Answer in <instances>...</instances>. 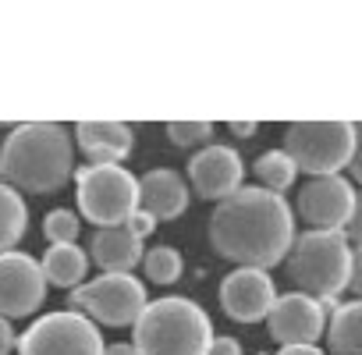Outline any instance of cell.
<instances>
[{
    "mask_svg": "<svg viewBox=\"0 0 362 355\" xmlns=\"http://www.w3.org/2000/svg\"><path fill=\"white\" fill-rule=\"evenodd\" d=\"M206 238L217 256L238 267L267 270L284 263L295 242V214L284 196H274L259 185H242L235 196L217 203Z\"/></svg>",
    "mask_w": 362,
    "mask_h": 355,
    "instance_id": "6da1fadb",
    "label": "cell"
},
{
    "mask_svg": "<svg viewBox=\"0 0 362 355\" xmlns=\"http://www.w3.org/2000/svg\"><path fill=\"white\" fill-rule=\"evenodd\" d=\"M75 174L71 135L54 121H29L8 132L0 146V182L18 196H47Z\"/></svg>",
    "mask_w": 362,
    "mask_h": 355,
    "instance_id": "7a4b0ae2",
    "label": "cell"
},
{
    "mask_svg": "<svg viewBox=\"0 0 362 355\" xmlns=\"http://www.w3.org/2000/svg\"><path fill=\"white\" fill-rule=\"evenodd\" d=\"M132 337L135 355H206L214 323L199 302L167 295L146 302L142 316L132 323Z\"/></svg>",
    "mask_w": 362,
    "mask_h": 355,
    "instance_id": "3957f363",
    "label": "cell"
},
{
    "mask_svg": "<svg viewBox=\"0 0 362 355\" xmlns=\"http://www.w3.org/2000/svg\"><path fill=\"white\" fill-rule=\"evenodd\" d=\"M291 284L323 302L334 298L348 288V270H351V249L341 231H302L295 235L288 256H284Z\"/></svg>",
    "mask_w": 362,
    "mask_h": 355,
    "instance_id": "277c9868",
    "label": "cell"
},
{
    "mask_svg": "<svg viewBox=\"0 0 362 355\" xmlns=\"http://www.w3.org/2000/svg\"><path fill=\"white\" fill-rule=\"evenodd\" d=\"M355 146V124L351 121H291L284 128V153L295 163V170H305L309 178L341 174L348 167Z\"/></svg>",
    "mask_w": 362,
    "mask_h": 355,
    "instance_id": "5b68a950",
    "label": "cell"
},
{
    "mask_svg": "<svg viewBox=\"0 0 362 355\" xmlns=\"http://www.w3.org/2000/svg\"><path fill=\"white\" fill-rule=\"evenodd\" d=\"M78 210L100 228H121L139 210V178L121 163H89L75 170Z\"/></svg>",
    "mask_w": 362,
    "mask_h": 355,
    "instance_id": "8992f818",
    "label": "cell"
},
{
    "mask_svg": "<svg viewBox=\"0 0 362 355\" xmlns=\"http://www.w3.org/2000/svg\"><path fill=\"white\" fill-rule=\"evenodd\" d=\"M146 302H149L146 284L135 274H100L78 284L68 298L71 313L82 309V316H93L96 323L107 327H132L142 316Z\"/></svg>",
    "mask_w": 362,
    "mask_h": 355,
    "instance_id": "52a82bcc",
    "label": "cell"
},
{
    "mask_svg": "<svg viewBox=\"0 0 362 355\" xmlns=\"http://www.w3.org/2000/svg\"><path fill=\"white\" fill-rule=\"evenodd\" d=\"M100 327L82 313H47L22 337L18 355H103Z\"/></svg>",
    "mask_w": 362,
    "mask_h": 355,
    "instance_id": "ba28073f",
    "label": "cell"
},
{
    "mask_svg": "<svg viewBox=\"0 0 362 355\" xmlns=\"http://www.w3.org/2000/svg\"><path fill=\"white\" fill-rule=\"evenodd\" d=\"M351 206H355L351 182H344L341 174H327V178H309L298 189L295 214L309 224V231H344Z\"/></svg>",
    "mask_w": 362,
    "mask_h": 355,
    "instance_id": "9c48e42d",
    "label": "cell"
},
{
    "mask_svg": "<svg viewBox=\"0 0 362 355\" xmlns=\"http://www.w3.org/2000/svg\"><path fill=\"white\" fill-rule=\"evenodd\" d=\"M267 330L281 348H305L323 337L327 313L320 309L316 298H309L302 291H288V295L274 298V305L267 313Z\"/></svg>",
    "mask_w": 362,
    "mask_h": 355,
    "instance_id": "30bf717a",
    "label": "cell"
},
{
    "mask_svg": "<svg viewBox=\"0 0 362 355\" xmlns=\"http://www.w3.org/2000/svg\"><path fill=\"white\" fill-rule=\"evenodd\" d=\"M47 277L29 252H0V316L18 320L43 305Z\"/></svg>",
    "mask_w": 362,
    "mask_h": 355,
    "instance_id": "8fae6325",
    "label": "cell"
},
{
    "mask_svg": "<svg viewBox=\"0 0 362 355\" xmlns=\"http://www.w3.org/2000/svg\"><path fill=\"white\" fill-rule=\"evenodd\" d=\"M242 178H245V163L238 156V149L210 142L203 146L196 156H189V182L199 192V199H228L242 189Z\"/></svg>",
    "mask_w": 362,
    "mask_h": 355,
    "instance_id": "7c38bea8",
    "label": "cell"
},
{
    "mask_svg": "<svg viewBox=\"0 0 362 355\" xmlns=\"http://www.w3.org/2000/svg\"><path fill=\"white\" fill-rule=\"evenodd\" d=\"M277 298V288L270 281L267 270H252V267H238L221 281V305L231 320L238 323H256L267 320L270 305Z\"/></svg>",
    "mask_w": 362,
    "mask_h": 355,
    "instance_id": "4fadbf2b",
    "label": "cell"
},
{
    "mask_svg": "<svg viewBox=\"0 0 362 355\" xmlns=\"http://www.w3.org/2000/svg\"><path fill=\"white\" fill-rule=\"evenodd\" d=\"M139 210H146L156 224L177 221L189 210V185L170 167H153L139 178Z\"/></svg>",
    "mask_w": 362,
    "mask_h": 355,
    "instance_id": "5bb4252c",
    "label": "cell"
},
{
    "mask_svg": "<svg viewBox=\"0 0 362 355\" xmlns=\"http://www.w3.org/2000/svg\"><path fill=\"white\" fill-rule=\"evenodd\" d=\"M75 139L93 163H121L135 146L132 124L124 121H78Z\"/></svg>",
    "mask_w": 362,
    "mask_h": 355,
    "instance_id": "9a60e30c",
    "label": "cell"
},
{
    "mask_svg": "<svg viewBox=\"0 0 362 355\" xmlns=\"http://www.w3.org/2000/svg\"><path fill=\"white\" fill-rule=\"evenodd\" d=\"M89 260L103 274H128L142 263V242L121 224V228H100L89 245Z\"/></svg>",
    "mask_w": 362,
    "mask_h": 355,
    "instance_id": "2e32d148",
    "label": "cell"
},
{
    "mask_svg": "<svg viewBox=\"0 0 362 355\" xmlns=\"http://www.w3.org/2000/svg\"><path fill=\"white\" fill-rule=\"evenodd\" d=\"M323 334H327L330 355H362V298L337 305Z\"/></svg>",
    "mask_w": 362,
    "mask_h": 355,
    "instance_id": "e0dca14e",
    "label": "cell"
},
{
    "mask_svg": "<svg viewBox=\"0 0 362 355\" xmlns=\"http://www.w3.org/2000/svg\"><path fill=\"white\" fill-rule=\"evenodd\" d=\"M40 270H43V277H47V284H57V288H78L82 281H86V270H89V256H86V249L82 245H50L47 249V256H43V263H40Z\"/></svg>",
    "mask_w": 362,
    "mask_h": 355,
    "instance_id": "ac0fdd59",
    "label": "cell"
},
{
    "mask_svg": "<svg viewBox=\"0 0 362 355\" xmlns=\"http://www.w3.org/2000/svg\"><path fill=\"white\" fill-rule=\"evenodd\" d=\"M25 228H29L25 199L0 182V252H15V245L22 242Z\"/></svg>",
    "mask_w": 362,
    "mask_h": 355,
    "instance_id": "d6986e66",
    "label": "cell"
},
{
    "mask_svg": "<svg viewBox=\"0 0 362 355\" xmlns=\"http://www.w3.org/2000/svg\"><path fill=\"white\" fill-rule=\"evenodd\" d=\"M295 163L288 160L284 149H267L259 160H256V178H259V189L274 192V196H284L291 185H295Z\"/></svg>",
    "mask_w": 362,
    "mask_h": 355,
    "instance_id": "ffe728a7",
    "label": "cell"
},
{
    "mask_svg": "<svg viewBox=\"0 0 362 355\" xmlns=\"http://www.w3.org/2000/svg\"><path fill=\"white\" fill-rule=\"evenodd\" d=\"M142 270L153 284H174L181 270H185V260L170 245H153L149 252H142Z\"/></svg>",
    "mask_w": 362,
    "mask_h": 355,
    "instance_id": "44dd1931",
    "label": "cell"
},
{
    "mask_svg": "<svg viewBox=\"0 0 362 355\" xmlns=\"http://www.w3.org/2000/svg\"><path fill=\"white\" fill-rule=\"evenodd\" d=\"M82 231V221L75 210H50L47 221H43V235L50 245H71Z\"/></svg>",
    "mask_w": 362,
    "mask_h": 355,
    "instance_id": "7402d4cb",
    "label": "cell"
},
{
    "mask_svg": "<svg viewBox=\"0 0 362 355\" xmlns=\"http://www.w3.org/2000/svg\"><path fill=\"white\" fill-rule=\"evenodd\" d=\"M167 139L174 146H181V149L210 142L214 139V121H170L167 124Z\"/></svg>",
    "mask_w": 362,
    "mask_h": 355,
    "instance_id": "603a6c76",
    "label": "cell"
},
{
    "mask_svg": "<svg viewBox=\"0 0 362 355\" xmlns=\"http://www.w3.org/2000/svg\"><path fill=\"white\" fill-rule=\"evenodd\" d=\"M341 235L348 242H358L362 245V192H355V206H351V217H348V224H344Z\"/></svg>",
    "mask_w": 362,
    "mask_h": 355,
    "instance_id": "cb8c5ba5",
    "label": "cell"
},
{
    "mask_svg": "<svg viewBox=\"0 0 362 355\" xmlns=\"http://www.w3.org/2000/svg\"><path fill=\"white\" fill-rule=\"evenodd\" d=\"M124 228H128V231H132V235H135V238L142 242L146 235H153V228H156V221H153V217H149L146 210H135V214H132V217L124 221Z\"/></svg>",
    "mask_w": 362,
    "mask_h": 355,
    "instance_id": "d4e9b609",
    "label": "cell"
},
{
    "mask_svg": "<svg viewBox=\"0 0 362 355\" xmlns=\"http://www.w3.org/2000/svg\"><path fill=\"white\" fill-rule=\"evenodd\" d=\"M348 291L362 298V245L351 249V270H348Z\"/></svg>",
    "mask_w": 362,
    "mask_h": 355,
    "instance_id": "484cf974",
    "label": "cell"
},
{
    "mask_svg": "<svg viewBox=\"0 0 362 355\" xmlns=\"http://www.w3.org/2000/svg\"><path fill=\"white\" fill-rule=\"evenodd\" d=\"M206 355H242V344L235 341V337H217L214 334V341H210V348H206Z\"/></svg>",
    "mask_w": 362,
    "mask_h": 355,
    "instance_id": "4316f807",
    "label": "cell"
},
{
    "mask_svg": "<svg viewBox=\"0 0 362 355\" xmlns=\"http://www.w3.org/2000/svg\"><path fill=\"white\" fill-rule=\"evenodd\" d=\"M348 167H351V178L362 185V124H355V146H351V160H348Z\"/></svg>",
    "mask_w": 362,
    "mask_h": 355,
    "instance_id": "83f0119b",
    "label": "cell"
},
{
    "mask_svg": "<svg viewBox=\"0 0 362 355\" xmlns=\"http://www.w3.org/2000/svg\"><path fill=\"white\" fill-rule=\"evenodd\" d=\"M18 344V337H15V330H11V323L0 316V355H11V348Z\"/></svg>",
    "mask_w": 362,
    "mask_h": 355,
    "instance_id": "f1b7e54d",
    "label": "cell"
},
{
    "mask_svg": "<svg viewBox=\"0 0 362 355\" xmlns=\"http://www.w3.org/2000/svg\"><path fill=\"white\" fill-rule=\"evenodd\" d=\"M228 128H231L238 139H249V135H256V128H259V124H256V121H231Z\"/></svg>",
    "mask_w": 362,
    "mask_h": 355,
    "instance_id": "f546056e",
    "label": "cell"
},
{
    "mask_svg": "<svg viewBox=\"0 0 362 355\" xmlns=\"http://www.w3.org/2000/svg\"><path fill=\"white\" fill-rule=\"evenodd\" d=\"M277 355H323L316 344H305V348H281Z\"/></svg>",
    "mask_w": 362,
    "mask_h": 355,
    "instance_id": "4dcf8cb0",
    "label": "cell"
},
{
    "mask_svg": "<svg viewBox=\"0 0 362 355\" xmlns=\"http://www.w3.org/2000/svg\"><path fill=\"white\" fill-rule=\"evenodd\" d=\"M103 355H135V348L132 344H110V348H103Z\"/></svg>",
    "mask_w": 362,
    "mask_h": 355,
    "instance_id": "1f68e13d",
    "label": "cell"
},
{
    "mask_svg": "<svg viewBox=\"0 0 362 355\" xmlns=\"http://www.w3.org/2000/svg\"><path fill=\"white\" fill-rule=\"evenodd\" d=\"M259 355H267V351H259Z\"/></svg>",
    "mask_w": 362,
    "mask_h": 355,
    "instance_id": "d6a6232c",
    "label": "cell"
}]
</instances>
